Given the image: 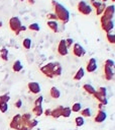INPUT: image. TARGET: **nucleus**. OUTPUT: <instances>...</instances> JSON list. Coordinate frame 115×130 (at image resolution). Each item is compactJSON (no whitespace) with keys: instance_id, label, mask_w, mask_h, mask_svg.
I'll use <instances>...</instances> for the list:
<instances>
[{"instance_id":"nucleus-19","label":"nucleus","mask_w":115,"mask_h":130,"mask_svg":"<svg viewBox=\"0 0 115 130\" xmlns=\"http://www.w3.org/2000/svg\"><path fill=\"white\" fill-rule=\"evenodd\" d=\"M83 89H84L88 94H91V95H93V94L96 92L95 87H94L93 85L89 84V83H85V84L83 85Z\"/></svg>"},{"instance_id":"nucleus-13","label":"nucleus","mask_w":115,"mask_h":130,"mask_svg":"<svg viewBox=\"0 0 115 130\" xmlns=\"http://www.w3.org/2000/svg\"><path fill=\"white\" fill-rule=\"evenodd\" d=\"M113 27H114V22H113V20H108V21H105V22H102V23H101V28H102L106 34L110 32V31L113 29Z\"/></svg>"},{"instance_id":"nucleus-27","label":"nucleus","mask_w":115,"mask_h":130,"mask_svg":"<svg viewBox=\"0 0 115 130\" xmlns=\"http://www.w3.org/2000/svg\"><path fill=\"white\" fill-rule=\"evenodd\" d=\"M84 123H85V121H84V117H82V116H78V117L75 118V124H76L77 127H82V126L84 125Z\"/></svg>"},{"instance_id":"nucleus-20","label":"nucleus","mask_w":115,"mask_h":130,"mask_svg":"<svg viewBox=\"0 0 115 130\" xmlns=\"http://www.w3.org/2000/svg\"><path fill=\"white\" fill-rule=\"evenodd\" d=\"M49 95H50V98L56 100V99H59V98L61 96V91L58 89V87L52 86V87L49 89Z\"/></svg>"},{"instance_id":"nucleus-16","label":"nucleus","mask_w":115,"mask_h":130,"mask_svg":"<svg viewBox=\"0 0 115 130\" xmlns=\"http://www.w3.org/2000/svg\"><path fill=\"white\" fill-rule=\"evenodd\" d=\"M62 66H61V63L60 62H54V65H53V69H52V74L54 77H58L62 74Z\"/></svg>"},{"instance_id":"nucleus-45","label":"nucleus","mask_w":115,"mask_h":130,"mask_svg":"<svg viewBox=\"0 0 115 130\" xmlns=\"http://www.w3.org/2000/svg\"><path fill=\"white\" fill-rule=\"evenodd\" d=\"M27 2H28L29 4H31V5H33V4L35 3V1H34V0H27Z\"/></svg>"},{"instance_id":"nucleus-32","label":"nucleus","mask_w":115,"mask_h":130,"mask_svg":"<svg viewBox=\"0 0 115 130\" xmlns=\"http://www.w3.org/2000/svg\"><path fill=\"white\" fill-rule=\"evenodd\" d=\"M106 6H107V5H106L105 3H102V4H101V6H100L99 8H97V9H96V15L101 16V14L104 12V10H105Z\"/></svg>"},{"instance_id":"nucleus-15","label":"nucleus","mask_w":115,"mask_h":130,"mask_svg":"<svg viewBox=\"0 0 115 130\" xmlns=\"http://www.w3.org/2000/svg\"><path fill=\"white\" fill-rule=\"evenodd\" d=\"M63 106H58L56 108H54L53 110H51V114L50 117H52L53 119H58L60 117H62V111H63Z\"/></svg>"},{"instance_id":"nucleus-6","label":"nucleus","mask_w":115,"mask_h":130,"mask_svg":"<svg viewBox=\"0 0 115 130\" xmlns=\"http://www.w3.org/2000/svg\"><path fill=\"white\" fill-rule=\"evenodd\" d=\"M22 125H23V124H22V122H21V115H19V114L15 115V116L12 118V120H11V122H10V124H9L10 128H12V129H14V130H19V128H20Z\"/></svg>"},{"instance_id":"nucleus-47","label":"nucleus","mask_w":115,"mask_h":130,"mask_svg":"<svg viewBox=\"0 0 115 130\" xmlns=\"http://www.w3.org/2000/svg\"><path fill=\"white\" fill-rule=\"evenodd\" d=\"M106 1H107V0H101V2H103V3H105Z\"/></svg>"},{"instance_id":"nucleus-40","label":"nucleus","mask_w":115,"mask_h":130,"mask_svg":"<svg viewBox=\"0 0 115 130\" xmlns=\"http://www.w3.org/2000/svg\"><path fill=\"white\" fill-rule=\"evenodd\" d=\"M66 41V45H67V47H68V49L74 44V40L73 39H71V38H69V39H67V40H65Z\"/></svg>"},{"instance_id":"nucleus-36","label":"nucleus","mask_w":115,"mask_h":130,"mask_svg":"<svg viewBox=\"0 0 115 130\" xmlns=\"http://www.w3.org/2000/svg\"><path fill=\"white\" fill-rule=\"evenodd\" d=\"M102 3H103V2L98 1V0H91V4H92V6H93L95 9L99 8V7L101 6V4H102Z\"/></svg>"},{"instance_id":"nucleus-41","label":"nucleus","mask_w":115,"mask_h":130,"mask_svg":"<svg viewBox=\"0 0 115 130\" xmlns=\"http://www.w3.org/2000/svg\"><path fill=\"white\" fill-rule=\"evenodd\" d=\"M97 91L101 92V93L104 94V95H107V90H106V87H104V86H100V87L97 89Z\"/></svg>"},{"instance_id":"nucleus-44","label":"nucleus","mask_w":115,"mask_h":130,"mask_svg":"<svg viewBox=\"0 0 115 130\" xmlns=\"http://www.w3.org/2000/svg\"><path fill=\"white\" fill-rule=\"evenodd\" d=\"M43 114H44V116L48 117V116H50V114H51V110H50V109H46L45 111H43Z\"/></svg>"},{"instance_id":"nucleus-35","label":"nucleus","mask_w":115,"mask_h":130,"mask_svg":"<svg viewBox=\"0 0 115 130\" xmlns=\"http://www.w3.org/2000/svg\"><path fill=\"white\" fill-rule=\"evenodd\" d=\"M8 110V103H0V112L6 113Z\"/></svg>"},{"instance_id":"nucleus-14","label":"nucleus","mask_w":115,"mask_h":130,"mask_svg":"<svg viewBox=\"0 0 115 130\" xmlns=\"http://www.w3.org/2000/svg\"><path fill=\"white\" fill-rule=\"evenodd\" d=\"M93 96L100 103V104H103L104 106H106L107 104H108V100H107V95H104V94H102L101 92H99V91H97L96 90V92L93 94Z\"/></svg>"},{"instance_id":"nucleus-21","label":"nucleus","mask_w":115,"mask_h":130,"mask_svg":"<svg viewBox=\"0 0 115 130\" xmlns=\"http://www.w3.org/2000/svg\"><path fill=\"white\" fill-rule=\"evenodd\" d=\"M32 114L36 117H39L43 114V109H42V106L39 105V106H34L32 108Z\"/></svg>"},{"instance_id":"nucleus-24","label":"nucleus","mask_w":115,"mask_h":130,"mask_svg":"<svg viewBox=\"0 0 115 130\" xmlns=\"http://www.w3.org/2000/svg\"><path fill=\"white\" fill-rule=\"evenodd\" d=\"M0 57L3 61H7L8 60V50L6 48H2L0 50Z\"/></svg>"},{"instance_id":"nucleus-39","label":"nucleus","mask_w":115,"mask_h":130,"mask_svg":"<svg viewBox=\"0 0 115 130\" xmlns=\"http://www.w3.org/2000/svg\"><path fill=\"white\" fill-rule=\"evenodd\" d=\"M104 64L107 65V66H110V67H114V66H115V63H114V61H113L112 59H107V60H105Z\"/></svg>"},{"instance_id":"nucleus-11","label":"nucleus","mask_w":115,"mask_h":130,"mask_svg":"<svg viewBox=\"0 0 115 130\" xmlns=\"http://www.w3.org/2000/svg\"><path fill=\"white\" fill-rule=\"evenodd\" d=\"M27 88L29 90V92L33 93V94H37L40 92V85L35 82V81H30L27 83Z\"/></svg>"},{"instance_id":"nucleus-43","label":"nucleus","mask_w":115,"mask_h":130,"mask_svg":"<svg viewBox=\"0 0 115 130\" xmlns=\"http://www.w3.org/2000/svg\"><path fill=\"white\" fill-rule=\"evenodd\" d=\"M25 29H26V26H24V25H21V26L19 27V29H18V30L15 32V35H19L21 31H24Z\"/></svg>"},{"instance_id":"nucleus-46","label":"nucleus","mask_w":115,"mask_h":130,"mask_svg":"<svg viewBox=\"0 0 115 130\" xmlns=\"http://www.w3.org/2000/svg\"><path fill=\"white\" fill-rule=\"evenodd\" d=\"M103 107H104V105H103V104H100V103H99V106H98L99 110H102V108H103Z\"/></svg>"},{"instance_id":"nucleus-8","label":"nucleus","mask_w":115,"mask_h":130,"mask_svg":"<svg viewBox=\"0 0 115 130\" xmlns=\"http://www.w3.org/2000/svg\"><path fill=\"white\" fill-rule=\"evenodd\" d=\"M69 53V49L66 45V41L65 40H61L59 45H58V54L60 56H67Z\"/></svg>"},{"instance_id":"nucleus-50","label":"nucleus","mask_w":115,"mask_h":130,"mask_svg":"<svg viewBox=\"0 0 115 130\" xmlns=\"http://www.w3.org/2000/svg\"><path fill=\"white\" fill-rule=\"evenodd\" d=\"M20 1H23V0H20Z\"/></svg>"},{"instance_id":"nucleus-31","label":"nucleus","mask_w":115,"mask_h":130,"mask_svg":"<svg viewBox=\"0 0 115 130\" xmlns=\"http://www.w3.org/2000/svg\"><path fill=\"white\" fill-rule=\"evenodd\" d=\"M80 114L82 117H91V110L89 108H85V109H82L80 111Z\"/></svg>"},{"instance_id":"nucleus-7","label":"nucleus","mask_w":115,"mask_h":130,"mask_svg":"<svg viewBox=\"0 0 115 130\" xmlns=\"http://www.w3.org/2000/svg\"><path fill=\"white\" fill-rule=\"evenodd\" d=\"M114 67H110V66H107L105 64L103 65V72H104L103 77L106 80H112L114 78V72H113V68Z\"/></svg>"},{"instance_id":"nucleus-23","label":"nucleus","mask_w":115,"mask_h":130,"mask_svg":"<svg viewBox=\"0 0 115 130\" xmlns=\"http://www.w3.org/2000/svg\"><path fill=\"white\" fill-rule=\"evenodd\" d=\"M71 114H72L71 108H69V107H64V108H63L62 117H64V118H69V117L71 116Z\"/></svg>"},{"instance_id":"nucleus-5","label":"nucleus","mask_w":115,"mask_h":130,"mask_svg":"<svg viewBox=\"0 0 115 130\" xmlns=\"http://www.w3.org/2000/svg\"><path fill=\"white\" fill-rule=\"evenodd\" d=\"M8 25H9V28L15 34L22 24H21V20L17 16H12L8 21Z\"/></svg>"},{"instance_id":"nucleus-22","label":"nucleus","mask_w":115,"mask_h":130,"mask_svg":"<svg viewBox=\"0 0 115 130\" xmlns=\"http://www.w3.org/2000/svg\"><path fill=\"white\" fill-rule=\"evenodd\" d=\"M22 68H23V66H22V64H21V62L19 60L14 61V63L12 65V70L14 72H20L22 70Z\"/></svg>"},{"instance_id":"nucleus-1","label":"nucleus","mask_w":115,"mask_h":130,"mask_svg":"<svg viewBox=\"0 0 115 130\" xmlns=\"http://www.w3.org/2000/svg\"><path fill=\"white\" fill-rule=\"evenodd\" d=\"M51 5H52V8H53V13L56 15L58 17V20H60L62 23H67L69 20H70V12L69 10L61 3L52 0L51 1Z\"/></svg>"},{"instance_id":"nucleus-28","label":"nucleus","mask_w":115,"mask_h":130,"mask_svg":"<svg viewBox=\"0 0 115 130\" xmlns=\"http://www.w3.org/2000/svg\"><path fill=\"white\" fill-rule=\"evenodd\" d=\"M37 124H38V121H37L36 119H31V120H29V121L26 123V126L31 130V129H32V128H34Z\"/></svg>"},{"instance_id":"nucleus-9","label":"nucleus","mask_w":115,"mask_h":130,"mask_svg":"<svg viewBox=\"0 0 115 130\" xmlns=\"http://www.w3.org/2000/svg\"><path fill=\"white\" fill-rule=\"evenodd\" d=\"M73 54L76 57H82L86 54V50L79 43H75L74 46H73Z\"/></svg>"},{"instance_id":"nucleus-3","label":"nucleus","mask_w":115,"mask_h":130,"mask_svg":"<svg viewBox=\"0 0 115 130\" xmlns=\"http://www.w3.org/2000/svg\"><path fill=\"white\" fill-rule=\"evenodd\" d=\"M53 65H54V62H49V63L43 65L42 67H40V72H41L44 76H46V77H48V78H53V77H54L53 74H52Z\"/></svg>"},{"instance_id":"nucleus-17","label":"nucleus","mask_w":115,"mask_h":130,"mask_svg":"<svg viewBox=\"0 0 115 130\" xmlns=\"http://www.w3.org/2000/svg\"><path fill=\"white\" fill-rule=\"evenodd\" d=\"M46 25L49 27V29H51L53 32H58L59 30V24L55 20H47Z\"/></svg>"},{"instance_id":"nucleus-48","label":"nucleus","mask_w":115,"mask_h":130,"mask_svg":"<svg viewBox=\"0 0 115 130\" xmlns=\"http://www.w3.org/2000/svg\"><path fill=\"white\" fill-rule=\"evenodd\" d=\"M2 26V21H0V27Z\"/></svg>"},{"instance_id":"nucleus-49","label":"nucleus","mask_w":115,"mask_h":130,"mask_svg":"<svg viewBox=\"0 0 115 130\" xmlns=\"http://www.w3.org/2000/svg\"><path fill=\"white\" fill-rule=\"evenodd\" d=\"M111 1H112V2H115V0H111Z\"/></svg>"},{"instance_id":"nucleus-42","label":"nucleus","mask_w":115,"mask_h":130,"mask_svg":"<svg viewBox=\"0 0 115 130\" xmlns=\"http://www.w3.org/2000/svg\"><path fill=\"white\" fill-rule=\"evenodd\" d=\"M21 106H22V101H21L20 99H18V100L14 103V107H15L16 109H20V108H21Z\"/></svg>"},{"instance_id":"nucleus-37","label":"nucleus","mask_w":115,"mask_h":130,"mask_svg":"<svg viewBox=\"0 0 115 130\" xmlns=\"http://www.w3.org/2000/svg\"><path fill=\"white\" fill-rule=\"evenodd\" d=\"M42 102H43V96H42V95H39V96H37L36 100L34 101V106H39V105L42 104Z\"/></svg>"},{"instance_id":"nucleus-2","label":"nucleus","mask_w":115,"mask_h":130,"mask_svg":"<svg viewBox=\"0 0 115 130\" xmlns=\"http://www.w3.org/2000/svg\"><path fill=\"white\" fill-rule=\"evenodd\" d=\"M115 14V6L114 5H108L106 6L104 12L100 16V22H105L108 20H112L113 16Z\"/></svg>"},{"instance_id":"nucleus-4","label":"nucleus","mask_w":115,"mask_h":130,"mask_svg":"<svg viewBox=\"0 0 115 130\" xmlns=\"http://www.w3.org/2000/svg\"><path fill=\"white\" fill-rule=\"evenodd\" d=\"M77 9H78V11H79L81 14H83V15H89V14H91V12H92L91 6H90L89 4H87L85 1H80V2L78 3V5H77Z\"/></svg>"},{"instance_id":"nucleus-26","label":"nucleus","mask_w":115,"mask_h":130,"mask_svg":"<svg viewBox=\"0 0 115 130\" xmlns=\"http://www.w3.org/2000/svg\"><path fill=\"white\" fill-rule=\"evenodd\" d=\"M22 46L25 50H29L30 47H31V40L29 38H25L23 41H22Z\"/></svg>"},{"instance_id":"nucleus-25","label":"nucleus","mask_w":115,"mask_h":130,"mask_svg":"<svg viewBox=\"0 0 115 130\" xmlns=\"http://www.w3.org/2000/svg\"><path fill=\"white\" fill-rule=\"evenodd\" d=\"M29 120H31V114L25 113V114L21 115V122H22L23 125H26V123H27Z\"/></svg>"},{"instance_id":"nucleus-18","label":"nucleus","mask_w":115,"mask_h":130,"mask_svg":"<svg viewBox=\"0 0 115 130\" xmlns=\"http://www.w3.org/2000/svg\"><path fill=\"white\" fill-rule=\"evenodd\" d=\"M84 75H85V70H84L83 67H80L77 70V72L75 73V75L73 76V79L74 80H81L84 77Z\"/></svg>"},{"instance_id":"nucleus-12","label":"nucleus","mask_w":115,"mask_h":130,"mask_svg":"<svg viewBox=\"0 0 115 130\" xmlns=\"http://www.w3.org/2000/svg\"><path fill=\"white\" fill-rule=\"evenodd\" d=\"M107 118V114L104 110H98L95 118H94V122L96 123H103Z\"/></svg>"},{"instance_id":"nucleus-30","label":"nucleus","mask_w":115,"mask_h":130,"mask_svg":"<svg viewBox=\"0 0 115 130\" xmlns=\"http://www.w3.org/2000/svg\"><path fill=\"white\" fill-rule=\"evenodd\" d=\"M71 110H72V112L78 113V112H80V111L82 110V105H81L80 103H75V104H73Z\"/></svg>"},{"instance_id":"nucleus-34","label":"nucleus","mask_w":115,"mask_h":130,"mask_svg":"<svg viewBox=\"0 0 115 130\" xmlns=\"http://www.w3.org/2000/svg\"><path fill=\"white\" fill-rule=\"evenodd\" d=\"M9 100H10V95L8 93L0 95V103H8Z\"/></svg>"},{"instance_id":"nucleus-33","label":"nucleus","mask_w":115,"mask_h":130,"mask_svg":"<svg viewBox=\"0 0 115 130\" xmlns=\"http://www.w3.org/2000/svg\"><path fill=\"white\" fill-rule=\"evenodd\" d=\"M28 28H29L30 30H33V31H38V30L40 29V27H39V24H38L37 22H33V23L29 24Z\"/></svg>"},{"instance_id":"nucleus-10","label":"nucleus","mask_w":115,"mask_h":130,"mask_svg":"<svg viewBox=\"0 0 115 130\" xmlns=\"http://www.w3.org/2000/svg\"><path fill=\"white\" fill-rule=\"evenodd\" d=\"M97 69V61L95 58H90L87 62V65H86V70L88 73H92L94 71H96Z\"/></svg>"},{"instance_id":"nucleus-29","label":"nucleus","mask_w":115,"mask_h":130,"mask_svg":"<svg viewBox=\"0 0 115 130\" xmlns=\"http://www.w3.org/2000/svg\"><path fill=\"white\" fill-rule=\"evenodd\" d=\"M106 40L108 41V43L115 45V34H111V32L106 34Z\"/></svg>"},{"instance_id":"nucleus-38","label":"nucleus","mask_w":115,"mask_h":130,"mask_svg":"<svg viewBox=\"0 0 115 130\" xmlns=\"http://www.w3.org/2000/svg\"><path fill=\"white\" fill-rule=\"evenodd\" d=\"M46 17L48 18V20H55V21L58 20V17H56V15L54 13H47Z\"/></svg>"}]
</instances>
